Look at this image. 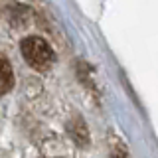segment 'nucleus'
Instances as JSON below:
<instances>
[{"label": "nucleus", "mask_w": 158, "mask_h": 158, "mask_svg": "<svg viewBox=\"0 0 158 158\" xmlns=\"http://www.w3.org/2000/svg\"><path fill=\"white\" fill-rule=\"evenodd\" d=\"M69 132H71V136L77 140V144H81V146L89 144V135H87V128H85L81 118H75V121L69 125Z\"/></svg>", "instance_id": "nucleus-2"}, {"label": "nucleus", "mask_w": 158, "mask_h": 158, "mask_svg": "<svg viewBox=\"0 0 158 158\" xmlns=\"http://www.w3.org/2000/svg\"><path fill=\"white\" fill-rule=\"evenodd\" d=\"M12 79L14 75H12V69H10L8 61L0 57V95H4L12 87Z\"/></svg>", "instance_id": "nucleus-3"}, {"label": "nucleus", "mask_w": 158, "mask_h": 158, "mask_svg": "<svg viewBox=\"0 0 158 158\" xmlns=\"http://www.w3.org/2000/svg\"><path fill=\"white\" fill-rule=\"evenodd\" d=\"M22 56L30 63V67L38 71H46L53 63V52L49 44L38 36H30L22 42Z\"/></svg>", "instance_id": "nucleus-1"}, {"label": "nucleus", "mask_w": 158, "mask_h": 158, "mask_svg": "<svg viewBox=\"0 0 158 158\" xmlns=\"http://www.w3.org/2000/svg\"><path fill=\"white\" fill-rule=\"evenodd\" d=\"M113 158H128V154H127V150L123 146H117L115 152H113Z\"/></svg>", "instance_id": "nucleus-4"}]
</instances>
